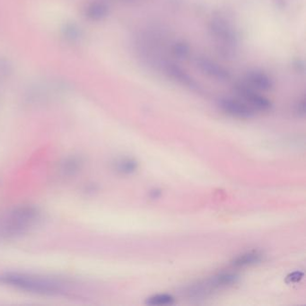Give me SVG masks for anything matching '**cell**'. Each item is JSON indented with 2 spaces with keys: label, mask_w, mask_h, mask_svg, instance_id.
<instances>
[{
  "label": "cell",
  "mask_w": 306,
  "mask_h": 306,
  "mask_svg": "<svg viewBox=\"0 0 306 306\" xmlns=\"http://www.w3.org/2000/svg\"><path fill=\"white\" fill-rule=\"evenodd\" d=\"M208 31L220 49L230 54L238 44V35L232 24L224 17L212 18L208 24Z\"/></svg>",
  "instance_id": "3957f363"
},
{
  "label": "cell",
  "mask_w": 306,
  "mask_h": 306,
  "mask_svg": "<svg viewBox=\"0 0 306 306\" xmlns=\"http://www.w3.org/2000/svg\"><path fill=\"white\" fill-rule=\"evenodd\" d=\"M173 302L174 298L173 296L167 294H159L148 298L146 303L148 305H168L173 303Z\"/></svg>",
  "instance_id": "5bb4252c"
},
{
  "label": "cell",
  "mask_w": 306,
  "mask_h": 306,
  "mask_svg": "<svg viewBox=\"0 0 306 306\" xmlns=\"http://www.w3.org/2000/svg\"><path fill=\"white\" fill-rule=\"evenodd\" d=\"M303 274L302 272L296 271L294 272L292 274L289 275V277L286 278V281L289 283H293V282H298L301 278H303Z\"/></svg>",
  "instance_id": "e0dca14e"
},
{
  "label": "cell",
  "mask_w": 306,
  "mask_h": 306,
  "mask_svg": "<svg viewBox=\"0 0 306 306\" xmlns=\"http://www.w3.org/2000/svg\"><path fill=\"white\" fill-rule=\"evenodd\" d=\"M1 281L26 291L44 295H54L62 291V285L57 282L25 275L7 274L1 278Z\"/></svg>",
  "instance_id": "7a4b0ae2"
},
{
  "label": "cell",
  "mask_w": 306,
  "mask_h": 306,
  "mask_svg": "<svg viewBox=\"0 0 306 306\" xmlns=\"http://www.w3.org/2000/svg\"><path fill=\"white\" fill-rule=\"evenodd\" d=\"M218 105L223 113L241 120L253 119L256 113L246 102L238 97H221L218 101Z\"/></svg>",
  "instance_id": "8992f818"
},
{
  "label": "cell",
  "mask_w": 306,
  "mask_h": 306,
  "mask_svg": "<svg viewBox=\"0 0 306 306\" xmlns=\"http://www.w3.org/2000/svg\"><path fill=\"white\" fill-rule=\"evenodd\" d=\"M109 6L104 2L96 1L89 4L85 8V14L88 18L95 21H100L109 14Z\"/></svg>",
  "instance_id": "30bf717a"
},
{
  "label": "cell",
  "mask_w": 306,
  "mask_h": 306,
  "mask_svg": "<svg viewBox=\"0 0 306 306\" xmlns=\"http://www.w3.org/2000/svg\"><path fill=\"white\" fill-rule=\"evenodd\" d=\"M296 113L299 117H304L305 115V99H301L296 103V108H295Z\"/></svg>",
  "instance_id": "2e32d148"
},
{
  "label": "cell",
  "mask_w": 306,
  "mask_h": 306,
  "mask_svg": "<svg viewBox=\"0 0 306 306\" xmlns=\"http://www.w3.org/2000/svg\"><path fill=\"white\" fill-rule=\"evenodd\" d=\"M160 196H161V190H157V189L151 190V192H150V197H151L152 199H157V197H160Z\"/></svg>",
  "instance_id": "ac0fdd59"
},
{
  "label": "cell",
  "mask_w": 306,
  "mask_h": 306,
  "mask_svg": "<svg viewBox=\"0 0 306 306\" xmlns=\"http://www.w3.org/2000/svg\"><path fill=\"white\" fill-rule=\"evenodd\" d=\"M233 90L237 97L246 102L255 112H268L272 108V102L269 99L243 81L236 83Z\"/></svg>",
  "instance_id": "5b68a950"
},
{
  "label": "cell",
  "mask_w": 306,
  "mask_h": 306,
  "mask_svg": "<svg viewBox=\"0 0 306 306\" xmlns=\"http://www.w3.org/2000/svg\"><path fill=\"white\" fill-rule=\"evenodd\" d=\"M163 70L166 72V75L170 78L173 79L179 85L189 88L190 90L197 91L200 90V85L186 70L183 67H179L178 64L174 63L173 61L166 60L162 67Z\"/></svg>",
  "instance_id": "ba28073f"
},
{
  "label": "cell",
  "mask_w": 306,
  "mask_h": 306,
  "mask_svg": "<svg viewBox=\"0 0 306 306\" xmlns=\"http://www.w3.org/2000/svg\"><path fill=\"white\" fill-rule=\"evenodd\" d=\"M263 260V255L259 251H250L241 254L235 258L232 261V266L235 267H245L260 263Z\"/></svg>",
  "instance_id": "8fae6325"
},
{
  "label": "cell",
  "mask_w": 306,
  "mask_h": 306,
  "mask_svg": "<svg viewBox=\"0 0 306 306\" xmlns=\"http://www.w3.org/2000/svg\"><path fill=\"white\" fill-rule=\"evenodd\" d=\"M195 65L201 74L219 82H227L231 79V73L224 66L206 56H197Z\"/></svg>",
  "instance_id": "52a82bcc"
},
{
  "label": "cell",
  "mask_w": 306,
  "mask_h": 306,
  "mask_svg": "<svg viewBox=\"0 0 306 306\" xmlns=\"http://www.w3.org/2000/svg\"><path fill=\"white\" fill-rule=\"evenodd\" d=\"M238 277L233 274H221L207 280L191 285L187 290V295L191 298H201L210 295L218 289H225L236 284Z\"/></svg>",
  "instance_id": "277c9868"
},
{
  "label": "cell",
  "mask_w": 306,
  "mask_h": 306,
  "mask_svg": "<svg viewBox=\"0 0 306 306\" xmlns=\"http://www.w3.org/2000/svg\"><path fill=\"white\" fill-rule=\"evenodd\" d=\"M243 82L260 92H268L274 88V80L265 71L250 69L244 76Z\"/></svg>",
  "instance_id": "9c48e42d"
},
{
  "label": "cell",
  "mask_w": 306,
  "mask_h": 306,
  "mask_svg": "<svg viewBox=\"0 0 306 306\" xmlns=\"http://www.w3.org/2000/svg\"><path fill=\"white\" fill-rule=\"evenodd\" d=\"M136 44L138 55L148 66L162 68L166 61L163 55L165 39L158 29H148L141 32Z\"/></svg>",
  "instance_id": "6da1fadb"
},
{
  "label": "cell",
  "mask_w": 306,
  "mask_h": 306,
  "mask_svg": "<svg viewBox=\"0 0 306 306\" xmlns=\"http://www.w3.org/2000/svg\"><path fill=\"white\" fill-rule=\"evenodd\" d=\"M64 35L67 39L70 40L72 42L78 41L81 38V29L75 24H68L63 30Z\"/></svg>",
  "instance_id": "9a60e30c"
},
{
  "label": "cell",
  "mask_w": 306,
  "mask_h": 306,
  "mask_svg": "<svg viewBox=\"0 0 306 306\" xmlns=\"http://www.w3.org/2000/svg\"><path fill=\"white\" fill-rule=\"evenodd\" d=\"M138 167V164L134 159H122L117 163L116 169L124 174H131L135 173Z\"/></svg>",
  "instance_id": "4fadbf2b"
},
{
  "label": "cell",
  "mask_w": 306,
  "mask_h": 306,
  "mask_svg": "<svg viewBox=\"0 0 306 306\" xmlns=\"http://www.w3.org/2000/svg\"><path fill=\"white\" fill-rule=\"evenodd\" d=\"M170 49L173 56L179 60H186L191 53L190 46L183 41H177L175 43H173Z\"/></svg>",
  "instance_id": "7c38bea8"
},
{
  "label": "cell",
  "mask_w": 306,
  "mask_h": 306,
  "mask_svg": "<svg viewBox=\"0 0 306 306\" xmlns=\"http://www.w3.org/2000/svg\"><path fill=\"white\" fill-rule=\"evenodd\" d=\"M125 1H138V0H125Z\"/></svg>",
  "instance_id": "d6986e66"
}]
</instances>
